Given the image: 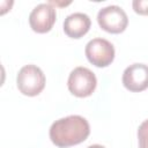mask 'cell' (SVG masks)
<instances>
[{
    "label": "cell",
    "mask_w": 148,
    "mask_h": 148,
    "mask_svg": "<svg viewBox=\"0 0 148 148\" xmlns=\"http://www.w3.org/2000/svg\"><path fill=\"white\" fill-rule=\"evenodd\" d=\"M90 134L88 120L81 116L72 114L56 120L50 127V139L59 148H68L87 140Z\"/></svg>",
    "instance_id": "cell-1"
},
{
    "label": "cell",
    "mask_w": 148,
    "mask_h": 148,
    "mask_svg": "<svg viewBox=\"0 0 148 148\" xmlns=\"http://www.w3.org/2000/svg\"><path fill=\"white\" fill-rule=\"evenodd\" d=\"M45 75L43 71L36 65L23 66L16 76V86L21 94L25 96H37L45 87Z\"/></svg>",
    "instance_id": "cell-2"
},
{
    "label": "cell",
    "mask_w": 148,
    "mask_h": 148,
    "mask_svg": "<svg viewBox=\"0 0 148 148\" xmlns=\"http://www.w3.org/2000/svg\"><path fill=\"white\" fill-rule=\"evenodd\" d=\"M97 86V79L94 72L89 68L79 66L75 67L67 80V87L72 95L76 97H88L90 96Z\"/></svg>",
    "instance_id": "cell-3"
},
{
    "label": "cell",
    "mask_w": 148,
    "mask_h": 148,
    "mask_svg": "<svg viewBox=\"0 0 148 148\" xmlns=\"http://www.w3.org/2000/svg\"><path fill=\"white\" fill-rule=\"evenodd\" d=\"M97 23L101 29L106 32L120 34L127 28L128 17L121 7L117 5H110L98 10Z\"/></svg>",
    "instance_id": "cell-4"
},
{
    "label": "cell",
    "mask_w": 148,
    "mask_h": 148,
    "mask_svg": "<svg viewBox=\"0 0 148 148\" xmlns=\"http://www.w3.org/2000/svg\"><path fill=\"white\" fill-rule=\"evenodd\" d=\"M84 53L88 61L96 67H108L114 59V47L104 38L90 39L86 45Z\"/></svg>",
    "instance_id": "cell-5"
},
{
    "label": "cell",
    "mask_w": 148,
    "mask_h": 148,
    "mask_svg": "<svg viewBox=\"0 0 148 148\" xmlns=\"http://www.w3.org/2000/svg\"><path fill=\"white\" fill-rule=\"evenodd\" d=\"M57 20V12L50 2L37 5L29 15L30 28L37 34L49 32Z\"/></svg>",
    "instance_id": "cell-6"
},
{
    "label": "cell",
    "mask_w": 148,
    "mask_h": 148,
    "mask_svg": "<svg viewBox=\"0 0 148 148\" xmlns=\"http://www.w3.org/2000/svg\"><path fill=\"white\" fill-rule=\"evenodd\" d=\"M124 87L132 92H140L148 88V66L132 64L125 68L121 77Z\"/></svg>",
    "instance_id": "cell-7"
},
{
    "label": "cell",
    "mask_w": 148,
    "mask_h": 148,
    "mask_svg": "<svg viewBox=\"0 0 148 148\" xmlns=\"http://www.w3.org/2000/svg\"><path fill=\"white\" fill-rule=\"evenodd\" d=\"M90 17L84 13H73L68 15L64 21V31L71 38H81L90 29Z\"/></svg>",
    "instance_id": "cell-8"
},
{
    "label": "cell",
    "mask_w": 148,
    "mask_h": 148,
    "mask_svg": "<svg viewBox=\"0 0 148 148\" xmlns=\"http://www.w3.org/2000/svg\"><path fill=\"white\" fill-rule=\"evenodd\" d=\"M139 148H148V119L143 120L138 128Z\"/></svg>",
    "instance_id": "cell-9"
},
{
    "label": "cell",
    "mask_w": 148,
    "mask_h": 148,
    "mask_svg": "<svg viewBox=\"0 0 148 148\" xmlns=\"http://www.w3.org/2000/svg\"><path fill=\"white\" fill-rule=\"evenodd\" d=\"M132 7L136 14L148 15V0H133Z\"/></svg>",
    "instance_id": "cell-10"
},
{
    "label": "cell",
    "mask_w": 148,
    "mask_h": 148,
    "mask_svg": "<svg viewBox=\"0 0 148 148\" xmlns=\"http://www.w3.org/2000/svg\"><path fill=\"white\" fill-rule=\"evenodd\" d=\"M87 148H105V147L102 145H91V146H88Z\"/></svg>",
    "instance_id": "cell-11"
}]
</instances>
